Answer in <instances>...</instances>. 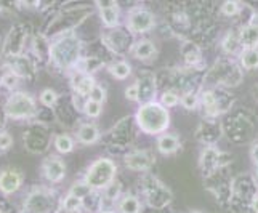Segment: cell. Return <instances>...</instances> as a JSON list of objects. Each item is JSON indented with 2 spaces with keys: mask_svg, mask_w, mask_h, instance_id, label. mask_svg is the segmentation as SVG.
Listing matches in <instances>:
<instances>
[{
  "mask_svg": "<svg viewBox=\"0 0 258 213\" xmlns=\"http://www.w3.org/2000/svg\"><path fill=\"white\" fill-rule=\"evenodd\" d=\"M61 207H63V210H66L69 213H77V211H81L84 208V200L68 194V196L63 199V202H61Z\"/></svg>",
  "mask_w": 258,
  "mask_h": 213,
  "instance_id": "cell-27",
  "label": "cell"
},
{
  "mask_svg": "<svg viewBox=\"0 0 258 213\" xmlns=\"http://www.w3.org/2000/svg\"><path fill=\"white\" fill-rule=\"evenodd\" d=\"M189 213H201V211H189Z\"/></svg>",
  "mask_w": 258,
  "mask_h": 213,
  "instance_id": "cell-47",
  "label": "cell"
},
{
  "mask_svg": "<svg viewBox=\"0 0 258 213\" xmlns=\"http://www.w3.org/2000/svg\"><path fill=\"white\" fill-rule=\"evenodd\" d=\"M117 213H141V202L137 196L125 194L117 202Z\"/></svg>",
  "mask_w": 258,
  "mask_h": 213,
  "instance_id": "cell-19",
  "label": "cell"
},
{
  "mask_svg": "<svg viewBox=\"0 0 258 213\" xmlns=\"http://www.w3.org/2000/svg\"><path fill=\"white\" fill-rule=\"evenodd\" d=\"M204 106V109H206V114L207 115H218V108H217V93L213 90H206L202 92L201 95V100H199Z\"/></svg>",
  "mask_w": 258,
  "mask_h": 213,
  "instance_id": "cell-24",
  "label": "cell"
},
{
  "mask_svg": "<svg viewBox=\"0 0 258 213\" xmlns=\"http://www.w3.org/2000/svg\"><path fill=\"white\" fill-rule=\"evenodd\" d=\"M82 111L85 112L87 117H90V119L100 117V114H101V111H103V104L95 103V101H92V100H87L85 104H84V109H82Z\"/></svg>",
  "mask_w": 258,
  "mask_h": 213,
  "instance_id": "cell-31",
  "label": "cell"
},
{
  "mask_svg": "<svg viewBox=\"0 0 258 213\" xmlns=\"http://www.w3.org/2000/svg\"><path fill=\"white\" fill-rule=\"evenodd\" d=\"M55 199L50 192L34 191L24 202V213H53Z\"/></svg>",
  "mask_w": 258,
  "mask_h": 213,
  "instance_id": "cell-8",
  "label": "cell"
},
{
  "mask_svg": "<svg viewBox=\"0 0 258 213\" xmlns=\"http://www.w3.org/2000/svg\"><path fill=\"white\" fill-rule=\"evenodd\" d=\"M71 85H73L77 96H82V98L87 96L88 98V95H90L92 88L96 85V82H95L93 76H88L85 73H81V70L74 69L73 76H71Z\"/></svg>",
  "mask_w": 258,
  "mask_h": 213,
  "instance_id": "cell-13",
  "label": "cell"
},
{
  "mask_svg": "<svg viewBox=\"0 0 258 213\" xmlns=\"http://www.w3.org/2000/svg\"><path fill=\"white\" fill-rule=\"evenodd\" d=\"M125 98L128 101H138V88L135 84L125 88Z\"/></svg>",
  "mask_w": 258,
  "mask_h": 213,
  "instance_id": "cell-39",
  "label": "cell"
},
{
  "mask_svg": "<svg viewBox=\"0 0 258 213\" xmlns=\"http://www.w3.org/2000/svg\"><path fill=\"white\" fill-rule=\"evenodd\" d=\"M253 96H255V100H258V85L253 88Z\"/></svg>",
  "mask_w": 258,
  "mask_h": 213,
  "instance_id": "cell-44",
  "label": "cell"
},
{
  "mask_svg": "<svg viewBox=\"0 0 258 213\" xmlns=\"http://www.w3.org/2000/svg\"><path fill=\"white\" fill-rule=\"evenodd\" d=\"M125 165L133 172H145L154 165V156L149 151H135L125 157Z\"/></svg>",
  "mask_w": 258,
  "mask_h": 213,
  "instance_id": "cell-12",
  "label": "cell"
},
{
  "mask_svg": "<svg viewBox=\"0 0 258 213\" xmlns=\"http://www.w3.org/2000/svg\"><path fill=\"white\" fill-rule=\"evenodd\" d=\"M12 73L16 74L18 77H29L32 73H34V69H32V64H31V61L28 58H24L21 55H18V56H13V61H12Z\"/></svg>",
  "mask_w": 258,
  "mask_h": 213,
  "instance_id": "cell-21",
  "label": "cell"
},
{
  "mask_svg": "<svg viewBox=\"0 0 258 213\" xmlns=\"http://www.w3.org/2000/svg\"><path fill=\"white\" fill-rule=\"evenodd\" d=\"M220 154L221 153L213 145H207L204 148L201 153V161H199L202 170L212 173L217 167H220Z\"/></svg>",
  "mask_w": 258,
  "mask_h": 213,
  "instance_id": "cell-14",
  "label": "cell"
},
{
  "mask_svg": "<svg viewBox=\"0 0 258 213\" xmlns=\"http://www.w3.org/2000/svg\"><path fill=\"white\" fill-rule=\"evenodd\" d=\"M180 103L184 109H188V111H192L198 108V104H199V96L196 95L194 92H186L181 98H180Z\"/></svg>",
  "mask_w": 258,
  "mask_h": 213,
  "instance_id": "cell-32",
  "label": "cell"
},
{
  "mask_svg": "<svg viewBox=\"0 0 258 213\" xmlns=\"http://www.w3.org/2000/svg\"><path fill=\"white\" fill-rule=\"evenodd\" d=\"M5 115L10 119H29L35 114L37 108H35V100L29 93L26 92H15L8 96L5 103Z\"/></svg>",
  "mask_w": 258,
  "mask_h": 213,
  "instance_id": "cell-4",
  "label": "cell"
},
{
  "mask_svg": "<svg viewBox=\"0 0 258 213\" xmlns=\"http://www.w3.org/2000/svg\"><path fill=\"white\" fill-rule=\"evenodd\" d=\"M23 184V173L15 168H7L0 172V191L5 196H12Z\"/></svg>",
  "mask_w": 258,
  "mask_h": 213,
  "instance_id": "cell-10",
  "label": "cell"
},
{
  "mask_svg": "<svg viewBox=\"0 0 258 213\" xmlns=\"http://www.w3.org/2000/svg\"><path fill=\"white\" fill-rule=\"evenodd\" d=\"M252 157H253V161L255 162H258V143L253 146V149H252Z\"/></svg>",
  "mask_w": 258,
  "mask_h": 213,
  "instance_id": "cell-43",
  "label": "cell"
},
{
  "mask_svg": "<svg viewBox=\"0 0 258 213\" xmlns=\"http://www.w3.org/2000/svg\"><path fill=\"white\" fill-rule=\"evenodd\" d=\"M39 100L45 108H53L58 101V93L55 90H51V88H45V90H42Z\"/></svg>",
  "mask_w": 258,
  "mask_h": 213,
  "instance_id": "cell-30",
  "label": "cell"
},
{
  "mask_svg": "<svg viewBox=\"0 0 258 213\" xmlns=\"http://www.w3.org/2000/svg\"><path fill=\"white\" fill-rule=\"evenodd\" d=\"M0 213H4V211H0Z\"/></svg>",
  "mask_w": 258,
  "mask_h": 213,
  "instance_id": "cell-48",
  "label": "cell"
},
{
  "mask_svg": "<svg viewBox=\"0 0 258 213\" xmlns=\"http://www.w3.org/2000/svg\"><path fill=\"white\" fill-rule=\"evenodd\" d=\"M18 77L16 74H13L12 70H8V73H5L4 76H2V85L5 87V88H8V90H13V88L18 85Z\"/></svg>",
  "mask_w": 258,
  "mask_h": 213,
  "instance_id": "cell-37",
  "label": "cell"
},
{
  "mask_svg": "<svg viewBox=\"0 0 258 213\" xmlns=\"http://www.w3.org/2000/svg\"><path fill=\"white\" fill-rule=\"evenodd\" d=\"M100 213H117V211H114V210H101Z\"/></svg>",
  "mask_w": 258,
  "mask_h": 213,
  "instance_id": "cell-45",
  "label": "cell"
},
{
  "mask_svg": "<svg viewBox=\"0 0 258 213\" xmlns=\"http://www.w3.org/2000/svg\"><path fill=\"white\" fill-rule=\"evenodd\" d=\"M104 191V197L106 199H109V200H117L120 197V192H122V186L120 183L117 181H112L108 188L103 189Z\"/></svg>",
  "mask_w": 258,
  "mask_h": 213,
  "instance_id": "cell-34",
  "label": "cell"
},
{
  "mask_svg": "<svg viewBox=\"0 0 258 213\" xmlns=\"http://www.w3.org/2000/svg\"><path fill=\"white\" fill-rule=\"evenodd\" d=\"M138 88V101L141 103H151L156 95V77L151 73H143L135 82Z\"/></svg>",
  "mask_w": 258,
  "mask_h": 213,
  "instance_id": "cell-11",
  "label": "cell"
},
{
  "mask_svg": "<svg viewBox=\"0 0 258 213\" xmlns=\"http://www.w3.org/2000/svg\"><path fill=\"white\" fill-rule=\"evenodd\" d=\"M100 139V130L95 123H84L77 130V141L82 145H93Z\"/></svg>",
  "mask_w": 258,
  "mask_h": 213,
  "instance_id": "cell-18",
  "label": "cell"
},
{
  "mask_svg": "<svg viewBox=\"0 0 258 213\" xmlns=\"http://www.w3.org/2000/svg\"><path fill=\"white\" fill-rule=\"evenodd\" d=\"M143 188L146 192L148 203L153 208H164L167 203H170L172 192L168 191L161 181H157L154 176H146Z\"/></svg>",
  "mask_w": 258,
  "mask_h": 213,
  "instance_id": "cell-6",
  "label": "cell"
},
{
  "mask_svg": "<svg viewBox=\"0 0 258 213\" xmlns=\"http://www.w3.org/2000/svg\"><path fill=\"white\" fill-rule=\"evenodd\" d=\"M256 176H258V162H256Z\"/></svg>",
  "mask_w": 258,
  "mask_h": 213,
  "instance_id": "cell-46",
  "label": "cell"
},
{
  "mask_svg": "<svg viewBox=\"0 0 258 213\" xmlns=\"http://www.w3.org/2000/svg\"><path fill=\"white\" fill-rule=\"evenodd\" d=\"M42 173L45 176L47 181L59 183V181H63L66 176V164L61 161L59 157L51 156L42 164Z\"/></svg>",
  "mask_w": 258,
  "mask_h": 213,
  "instance_id": "cell-9",
  "label": "cell"
},
{
  "mask_svg": "<svg viewBox=\"0 0 258 213\" xmlns=\"http://www.w3.org/2000/svg\"><path fill=\"white\" fill-rule=\"evenodd\" d=\"M154 15L146 8H133L127 15V28L133 34H145L154 28Z\"/></svg>",
  "mask_w": 258,
  "mask_h": 213,
  "instance_id": "cell-7",
  "label": "cell"
},
{
  "mask_svg": "<svg viewBox=\"0 0 258 213\" xmlns=\"http://www.w3.org/2000/svg\"><path fill=\"white\" fill-rule=\"evenodd\" d=\"M115 175H117V165H115L112 159L100 157L88 167L84 181L90 186L93 191H100V189L108 188L115 180Z\"/></svg>",
  "mask_w": 258,
  "mask_h": 213,
  "instance_id": "cell-3",
  "label": "cell"
},
{
  "mask_svg": "<svg viewBox=\"0 0 258 213\" xmlns=\"http://www.w3.org/2000/svg\"><path fill=\"white\" fill-rule=\"evenodd\" d=\"M239 43L244 50H250L258 47V29L253 28L252 24H247L239 31Z\"/></svg>",
  "mask_w": 258,
  "mask_h": 213,
  "instance_id": "cell-17",
  "label": "cell"
},
{
  "mask_svg": "<svg viewBox=\"0 0 258 213\" xmlns=\"http://www.w3.org/2000/svg\"><path fill=\"white\" fill-rule=\"evenodd\" d=\"M132 53L135 55L137 59H141V61H148V59H153L157 53V48L156 45L151 40L148 39H141L138 42H135V45L132 47Z\"/></svg>",
  "mask_w": 258,
  "mask_h": 213,
  "instance_id": "cell-15",
  "label": "cell"
},
{
  "mask_svg": "<svg viewBox=\"0 0 258 213\" xmlns=\"http://www.w3.org/2000/svg\"><path fill=\"white\" fill-rule=\"evenodd\" d=\"M109 73L114 79H117V81H125L132 74V66L127 61H115L114 64L109 66Z\"/></svg>",
  "mask_w": 258,
  "mask_h": 213,
  "instance_id": "cell-25",
  "label": "cell"
},
{
  "mask_svg": "<svg viewBox=\"0 0 258 213\" xmlns=\"http://www.w3.org/2000/svg\"><path fill=\"white\" fill-rule=\"evenodd\" d=\"M248 24H252L253 28H256V29H258V13H255V15L250 18V23H248Z\"/></svg>",
  "mask_w": 258,
  "mask_h": 213,
  "instance_id": "cell-42",
  "label": "cell"
},
{
  "mask_svg": "<svg viewBox=\"0 0 258 213\" xmlns=\"http://www.w3.org/2000/svg\"><path fill=\"white\" fill-rule=\"evenodd\" d=\"M53 146H55V149L59 154H69V153H73L76 143H74V138L68 135V133H59V135L55 136Z\"/></svg>",
  "mask_w": 258,
  "mask_h": 213,
  "instance_id": "cell-22",
  "label": "cell"
},
{
  "mask_svg": "<svg viewBox=\"0 0 258 213\" xmlns=\"http://www.w3.org/2000/svg\"><path fill=\"white\" fill-rule=\"evenodd\" d=\"M93 192V189L88 186L85 181H79V183H74L73 184V188L69 189V192L68 194H71V196H76V197H79V199H85L87 196H90V194Z\"/></svg>",
  "mask_w": 258,
  "mask_h": 213,
  "instance_id": "cell-29",
  "label": "cell"
},
{
  "mask_svg": "<svg viewBox=\"0 0 258 213\" xmlns=\"http://www.w3.org/2000/svg\"><path fill=\"white\" fill-rule=\"evenodd\" d=\"M178 103H180V96H178L175 92L172 90H167L161 95V104L164 106L165 109L168 108H173V106H176Z\"/></svg>",
  "mask_w": 258,
  "mask_h": 213,
  "instance_id": "cell-33",
  "label": "cell"
},
{
  "mask_svg": "<svg viewBox=\"0 0 258 213\" xmlns=\"http://www.w3.org/2000/svg\"><path fill=\"white\" fill-rule=\"evenodd\" d=\"M50 59L59 69H71L81 59V40L74 34H61L59 37L50 43Z\"/></svg>",
  "mask_w": 258,
  "mask_h": 213,
  "instance_id": "cell-2",
  "label": "cell"
},
{
  "mask_svg": "<svg viewBox=\"0 0 258 213\" xmlns=\"http://www.w3.org/2000/svg\"><path fill=\"white\" fill-rule=\"evenodd\" d=\"M137 123L141 131L148 135H161L170 127V114L161 103L151 101L140 106L137 111Z\"/></svg>",
  "mask_w": 258,
  "mask_h": 213,
  "instance_id": "cell-1",
  "label": "cell"
},
{
  "mask_svg": "<svg viewBox=\"0 0 258 213\" xmlns=\"http://www.w3.org/2000/svg\"><path fill=\"white\" fill-rule=\"evenodd\" d=\"M252 210L255 213H258V194H255V196L252 197Z\"/></svg>",
  "mask_w": 258,
  "mask_h": 213,
  "instance_id": "cell-41",
  "label": "cell"
},
{
  "mask_svg": "<svg viewBox=\"0 0 258 213\" xmlns=\"http://www.w3.org/2000/svg\"><path fill=\"white\" fill-rule=\"evenodd\" d=\"M98 8H108V7H112V5H117V2H112V0H109V2H96Z\"/></svg>",
  "mask_w": 258,
  "mask_h": 213,
  "instance_id": "cell-40",
  "label": "cell"
},
{
  "mask_svg": "<svg viewBox=\"0 0 258 213\" xmlns=\"http://www.w3.org/2000/svg\"><path fill=\"white\" fill-rule=\"evenodd\" d=\"M239 45H241V43H239V31L228 32L226 37L223 39V43H221V47H223L226 53H234Z\"/></svg>",
  "mask_w": 258,
  "mask_h": 213,
  "instance_id": "cell-28",
  "label": "cell"
},
{
  "mask_svg": "<svg viewBox=\"0 0 258 213\" xmlns=\"http://www.w3.org/2000/svg\"><path fill=\"white\" fill-rule=\"evenodd\" d=\"M181 55L186 61V64H189V66H196L201 61V50L196 43H191V42H186L181 47Z\"/></svg>",
  "mask_w": 258,
  "mask_h": 213,
  "instance_id": "cell-23",
  "label": "cell"
},
{
  "mask_svg": "<svg viewBox=\"0 0 258 213\" xmlns=\"http://www.w3.org/2000/svg\"><path fill=\"white\" fill-rule=\"evenodd\" d=\"M180 148V138L173 133H162V135H159L157 138V149L161 154H173L178 151Z\"/></svg>",
  "mask_w": 258,
  "mask_h": 213,
  "instance_id": "cell-16",
  "label": "cell"
},
{
  "mask_svg": "<svg viewBox=\"0 0 258 213\" xmlns=\"http://www.w3.org/2000/svg\"><path fill=\"white\" fill-rule=\"evenodd\" d=\"M13 145V136L10 133H7L5 130H0V151L10 149Z\"/></svg>",
  "mask_w": 258,
  "mask_h": 213,
  "instance_id": "cell-38",
  "label": "cell"
},
{
  "mask_svg": "<svg viewBox=\"0 0 258 213\" xmlns=\"http://www.w3.org/2000/svg\"><path fill=\"white\" fill-rule=\"evenodd\" d=\"M241 66L247 70L258 67V48L242 50L241 53Z\"/></svg>",
  "mask_w": 258,
  "mask_h": 213,
  "instance_id": "cell-26",
  "label": "cell"
},
{
  "mask_svg": "<svg viewBox=\"0 0 258 213\" xmlns=\"http://www.w3.org/2000/svg\"><path fill=\"white\" fill-rule=\"evenodd\" d=\"M209 81H215L213 84H223L226 87H236L242 81V73L234 63L220 61V63L210 70Z\"/></svg>",
  "mask_w": 258,
  "mask_h": 213,
  "instance_id": "cell-5",
  "label": "cell"
},
{
  "mask_svg": "<svg viewBox=\"0 0 258 213\" xmlns=\"http://www.w3.org/2000/svg\"><path fill=\"white\" fill-rule=\"evenodd\" d=\"M100 18L106 28H117L120 23V10L119 5H112L108 8H101L100 10Z\"/></svg>",
  "mask_w": 258,
  "mask_h": 213,
  "instance_id": "cell-20",
  "label": "cell"
},
{
  "mask_svg": "<svg viewBox=\"0 0 258 213\" xmlns=\"http://www.w3.org/2000/svg\"><path fill=\"white\" fill-rule=\"evenodd\" d=\"M87 100H92V101H95V103H100V104H103L104 103V100H106V90L101 87V85H95L93 88H92V92H90V95H88V98Z\"/></svg>",
  "mask_w": 258,
  "mask_h": 213,
  "instance_id": "cell-35",
  "label": "cell"
},
{
  "mask_svg": "<svg viewBox=\"0 0 258 213\" xmlns=\"http://www.w3.org/2000/svg\"><path fill=\"white\" fill-rule=\"evenodd\" d=\"M221 13L226 16H234L239 13V2H234V0H226V2L221 5Z\"/></svg>",
  "mask_w": 258,
  "mask_h": 213,
  "instance_id": "cell-36",
  "label": "cell"
}]
</instances>
